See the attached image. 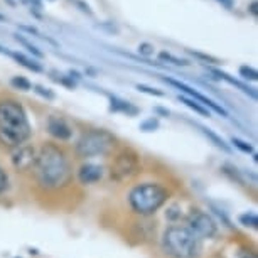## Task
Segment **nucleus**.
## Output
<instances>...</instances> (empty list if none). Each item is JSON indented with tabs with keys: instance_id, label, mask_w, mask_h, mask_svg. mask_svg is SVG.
Here are the masks:
<instances>
[{
	"instance_id": "f257e3e1",
	"label": "nucleus",
	"mask_w": 258,
	"mask_h": 258,
	"mask_svg": "<svg viewBox=\"0 0 258 258\" xmlns=\"http://www.w3.org/2000/svg\"><path fill=\"white\" fill-rule=\"evenodd\" d=\"M34 182L46 192L62 191L73 181V167L68 154L57 144L46 142L37 149V160L32 169Z\"/></svg>"
},
{
	"instance_id": "f03ea898",
	"label": "nucleus",
	"mask_w": 258,
	"mask_h": 258,
	"mask_svg": "<svg viewBox=\"0 0 258 258\" xmlns=\"http://www.w3.org/2000/svg\"><path fill=\"white\" fill-rule=\"evenodd\" d=\"M31 135V123L24 106L12 98L0 100V144L12 150L26 144Z\"/></svg>"
},
{
	"instance_id": "7ed1b4c3",
	"label": "nucleus",
	"mask_w": 258,
	"mask_h": 258,
	"mask_svg": "<svg viewBox=\"0 0 258 258\" xmlns=\"http://www.w3.org/2000/svg\"><path fill=\"white\" fill-rule=\"evenodd\" d=\"M170 191L160 182H140L130 189L128 206L140 218L154 216L169 201Z\"/></svg>"
},
{
	"instance_id": "20e7f679",
	"label": "nucleus",
	"mask_w": 258,
	"mask_h": 258,
	"mask_svg": "<svg viewBox=\"0 0 258 258\" xmlns=\"http://www.w3.org/2000/svg\"><path fill=\"white\" fill-rule=\"evenodd\" d=\"M160 246L169 258H199L203 251V240L187 226L172 225L164 230Z\"/></svg>"
},
{
	"instance_id": "39448f33",
	"label": "nucleus",
	"mask_w": 258,
	"mask_h": 258,
	"mask_svg": "<svg viewBox=\"0 0 258 258\" xmlns=\"http://www.w3.org/2000/svg\"><path fill=\"white\" fill-rule=\"evenodd\" d=\"M116 147V137L103 128H91L78 139L75 154L80 159H93L110 155Z\"/></svg>"
},
{
	"instance_id": "423d86ee",
	"label": "nucleus",
	"mask_w": 258,
	"mask_h": 258,
	"mask_svg": "<svg viewBox=\"0 0 258 258\" xmlns=\"http://www.w3.org/2000/svg\"><path fill=\"white\" fill-rule=\"evenodd\" d=\"M142 170L140 157L134 150H121L113 157L110 164V177L115 182H128L134 177H137Z\"/></svg>"
},
{
	"instance_id": "0eeeda50",
	"label": "nucleus",
	"mask_w": 258,
	"mask_h": 258,
	"mask_svg": "<svg viewBox=\"0 0 258 258\" xmlns=\"http://www.w3.org/2000/svg\"><path fill=\"white\" fill-rule=\"evenodd\" d=\"M187 228L191 230L194 235L203 238H214L218 233V225L206 211L201 209H191L186 218Z\"/></svg>"
},
{
	"instance_id": "6e6552de",
	"label": "nucleus",
	"mask_w": 258,
	"mask_h": 258,
	"mask_svg": "<svg viewBox=\"0 0 258 258\" xmlns=\"http://www.w3.org/2000/svg\"><path fill=\"white\" fill-rule=\"evenodd\" d=\"M37 160V149L32 144H22L11 150V164L16 172L27 174L32 172Z\"/></svg>"
},
{
	"instance_id": "1a4fd4ad",
	"label": "nucleus",
	"mask_w": 258,
	"mask_h": 258,
	"mask_svg": "<svg viewBox=\"0 0 258 258\" xmlns=\"http://www.w3.org/2000/svg\"><path fill=\"white\" fill-rule=\"evenodd\" d=\"M162 80L165 83H169L170 86H174V88H177V90H181L182 93H186L189 98H192V100H196L199 101L203 106H206V108H211L213 111H216V113H220L221 116H228L226 113V110L223 108V106H220L218 103H214L213 100H209L208 96H204L201 95L199 91H196L194 88H191L189 85H186V83H182V81H177V80H174V78H162Z\"/></svg>"
},
{
	"instance_id": "9d476101",
	"label": "nucleus",
	"mask_w": 258,
	"mask_h": 258,
	"mask_svg": "<svg viewBox=\"0 0 258 258\" xmlns=\"http://www.w3.org/2000/svg\"><path fill=\"white\" fill-rule=\"evenodd\" d=\"M76 177L81 186H93V184L100 182L101 179L105 177V167L100 164L85 162L80 165V169H78Z\"/></svg>"
},
{
	"instance_id": "9b49d317",
	"label": "nucleus",
	"mask_w": 258,
	"mask_h": 258,
	"mask_svg": "<svg viewBox=\"0 0 258 258\" xmlns=\"http://www.w3.org/2000/svg\"><path fill=\"white\" fill-rule=\"evenodd\" d=\"M47 134L59 142H68L73 137V126L62 116L51 115L47 118Z\"/></svg>"
},
{
	"instance_id": "f8f14e48",
	"label": "nucleus",
	"mask_w": 258,
	"mask_h": 258,
	"mask_svg": "<svg viewBox=\"0 0 258 258\" xmlns=\"http://www.w3.org/2000/svg\"><path fill=\"white\" fill-rule=\"evenodd\" d=\"M211 73H213V75H218V78H221V80L228 81V83H230V85L236 86V88H238V90H241L243 93L250 95L253 100H256V93H255V90L250 88V86L245 85V83L238 81V80H235V78H231L230 75H226V73H223V71H218V70H211Z\"/></svg>"
},
{
	"instance_id": "ddd939ff",
	"label": "nucleus",
	"mask_w": 258,
	"mask_h": 258,
	"mask_svg": "<svg viewBox=\"0 0 258 258\" xmlns=\"http://www.w3.org/2000/svg\"><path fill=\"white\" fill-rule=\"evenodd\" d=\"M110 101H111L110 108L113 111H121V113H125L128 116H134L139 113V108H135L132 103H128V101H125V100H120V98H116V96H110Z\"/></svg>"
},
{
	"instance_id": "4468645a",
	"label": "nucleus",
	"mask_w": 258,
	"mask_h": 258,
	"mask_svg": "<svg viewBox=\"0 0 258 258\" xmlns=\"http://www.w3.org/2000/svg\"><path fill=\"white\" fill-rule=\"evenodd\" d=\"M9 54H11V57H14V59H16L17 62H21L24 68H27V70H31L34 73H42V71H44V70H42V66L39 64V62L31 59V57L24 56L22 52H9Z\"/></svg>"
},
{
	"instance_id": "2eb2a0df",
	"label": "nucleus",
	"mask_w": 258,
	"mask_h": 258,
	"mask_svg": "<svg viewBox=\"0 0 258 258\" xmlns=\"http://www.w3.org/2000/svg\"><path fill=\"white\" fill-rule=\"evenodd\" d=\"M199 128H201V132H203L204 135H206V137H208L209 140H211V142H213L214 145H216L218 149L225 150V152H231V147H230V145H228V144L225 142V140H223V139L220 137V135L214 134L211 128H206V126H199Z\"/></svg>"
},
{
	"instance_id": "dca6fc26",
	"label": "nucleus",
	"mask_w": 258,
	"mask_h": 258,
	"mask_svg": "<svg viewBox=\"0 0 258 258\" xmlns=\"http://www.w3.org/2000/svg\"><path fill=\"white\" fill-rule=\"evenodd\" d=\"M179 100H181L182 103L186 105V106H189V108H191V110L196 111V113L203 115V116H209V110L206 108V106H203L201 103H199V101L192 100V98H189V96H184V95L179 96Z\"/></svg>"
},
{
	"instance_id": "f3484780",
	"label": "nucleus",
	"mask_w": 258,
	"mask_h": 258,
	"mask_svg": "<svg viewBox=\"0 0 258 258\" xmlns=\"http://www.w3.org/2000/svg\"><path fill=\"white\" fill-rule=\"evenodd\" d=\"M11 85L14 86L16 90H21V91H29L32 90V83L24 76H14L11 80Z\"/></svg>"
},
{
	"instance_id": "a211bd4d",
	"label": "nucleus",
	"mask_w": 258,
	"mask_h": 258,
	"mask_svg": "<svg viewBox=\"0 0 258 258\" xmlns=\"http://www.w3.org/2000/svg\"><path fill=\"white\" fill-rule=\"evenodd\" d=\"M240 225L251 228V230H258V218L255 213H246L240 216Z\"/></svg>"
},
{
	"instance_id": "6ab92c4d",
	"label": "nucleus",
	"mask_w": 258,
	"mask_h": 258,
	"mask_svg": "<svg viewBox=\"0 0 258 258\" xmlns=\"http://www.w3.org/2000/svg\"><path fill=\"white\" fill-rule=\"evenodd\" d=\"M231 144L235 145L238 150H241L243 154H253V152H255L251 144H248V142H245V140H241V139H238V137H233Z\"/></svg>"
},
{
	"instance_id": "aec40b11",
	"label": "nucleus",
	"mask_w": 258,
	"mask_h": 258,
	"mask_svg": "<svg viewBox=\"0 0 258 258\" xmlns=\"http://www.w3.org/2000/svg\"><path fill=\"white\" fill-rule=\"evenodd\" d=\"M16 41H17V42H21V44H22L24 47H26V49H27L29 52H32V54L36 56V57H39V59H41V57L44 56V54H42L41 51L37 49L36 46H34V44H31V42H29V41H26V39H24V37H21V36H16Z\"/></svg>"
},
{
	"instance_id": "412c9836",
	"label": "nucleus",
	"mask_w": 258,
	"mask_h": 258,
	"mask_svg": "<svg viewBox=\"0 0 258 258\" xmlns=\"http://www.w3.org/2000/svg\"><path fill=\"white\" fill-rule=\"evenodd\" d=\"M240 76L243 78V80H250V81L258 80L256 70H253V68H250V66H241L240 68Z\"/></svg>"
},
{
	"instance_id": "4be33fe9",
	"label": "nucleus",
	"mask_w": 258,
	"mask_h": 258,
	"mask_svg": "<svg viewBox=\"0 0 258 258\" xmlns=\"http://www.w3.org/2000/svg\"><path fill=\"white\" fill-rule=\"evenodd\" d=\"M159 57L162 61H169V62H172V64H176V66H189V62L186 59H179V57L169 54V52H160Z\"/></svg>"
},
{
	"instance_id": "5701e85b",
	"label": "nucleus",
	"mask_w": 258,
	"mask_h": 258,
	"mask_svg": "<svg viewBox=\"0 0 258 258\" xmlns=\"http://www.w3.org/2000/svg\"><path fill=\"white\" fill-rule=\"evenodd\" d=\"M157 128H159V120L154 118V116L140 123V130H144V132H154V130H157Z\"/></svg>"
},
{
	"instance_id": "b1692460",
	"label": "nucleus",
	"mask_w": 258,
	"mask_h": 258,
	"mask_svg": "<svg viewBox=\"0 0 258 258\" xmlns=\"http://www.w3.org/2000/svg\"><path fill=\"white\" fill-rule=\"evenodd\" d=\"M189 54H192L194 57H198V59H201V61H208V62H213V64H218V61L216 57H213V56H209V54H203V52H198V51H191V49H187Z\"/></svg>"
},
{
	"instance_id": "393cba45",
	"label": "nucleus",
	"mask_w": 258,
	"mask_h": 258,
	"mask_svg": "<svg viewBox=\"0 0 258 258\" xmlns=\"http://www.w3.org/2000/svg\"><path fill=\"white\" fill-rule=\"evenodd\" d=\"M9 189V174L0 167V196Z\"/></svg>"
},
{
	"instance_id": "a878e982",
	"label": "nucleus",
	"mask_w": 258,
	"mask_h": 258,
	"mask_svg": "<svg viewBox=\"0 0 258 258\" xmlns=\"http://www.w3.org/2000/svg\"><path fill=\"white\" fill-rule=\"evenodd\" d=\"M137 90L139 91H144L147 95H154V96H164V91H160L157 88H152V86H147V85H137Z\"/></svg>"
},
{
	"instance_id": "bb28decb",
	"label": "nucleus",
	"mask_w": 258,
	"mask_h": 258,
	"mask_svg": "<svg viewBox=\"0 0 258 258\" xmlns=\"http://www.w3.org/2000/svg\"><path fill=\"white\" fill-rule=\"evenodd\" d=\"M154 51H155V47L150 44V42H142V44L139 46V52L142 56L145 57H149V56H152L154 54Z\"/></svg>"
},
{
	"instance_id": "cd10ccee",
	"label": "nucleus",
	"mask_w": 258,
	"mask_h": 258,
	"mask_svg": "<svg viewBox=\"0 0 258 258\" xmlns=\"http://www.w3.org/2000/svg\"><path fill=\"white\" fill-rule=\"evenodd\" d=\"M34 91H36L37 95L44 96L46 100H52V98H54V93H52V91H49L47 88H44V86H34Z\"/></svg>"
},
{
	"instance_id": "c85d7f7f",
	"label": "nucleus",
	"mask_w": 258,
	"mask_h": 258,
	"mask_svg": "<svg viewBox=\"0 0 258 258\" xmlns=\"http://www.w3.org/2000/svg\"><path fill=\"white\" fill-rule=\"evenodd\" d=\"M57 81H59V83H62V85H64V86H68V88H75V86H76V83L75 81H73V80H70V78H68V76H62V78H59V80H57Z\"/></svg>"
},
{
	"instance_id": "c756f323",
	"label": "nucleus",
	"mask_w": 258,
	"mask_h": 258,
	"mask_svg": "<svg viewBox=\"0 0 258 258\" xmlns=\"http://www.w3.org/2000/svg\"><path fill=\"white\" fill-rule=\"evenodd\" d=\"M218 2L225 9H233V6H235V0H218Z\"/></svg>"
},
{
	"instance_id": "7c9ffc66",
	"label": "nucleus",
	"mask_w": 258,
	"mask_h": 258,
	"mask_svg": "<svg viewBox=\"0 0 258 258\" xmlns=\"http://www.w3.org/2000/svg\"><path fill=\"white\" fill-rule=\"evenodd\" d=\"M155 113H160V115H164V116H169V110H165V108H160V106H155L154 108Z\"/></svg>"
},
{
	"instance_id": "2f4dec72",
	"label": "nucleus",
	"mask_w": 258,
	"mask_h": 258,
	"mask_svg": "<svg viewBox=\"0 0 258 258\" xmlns=\"http://www.w3.org/2000/svg\"><path fill=\"white\" fill-rule=\"evenodd\" d=\"M250 12L253 14V16H256V14H258V4H256V2H251V6H250Z\"/></svg>"
},
{
	"instance_id": "473e14b6",
	"label": "nucleus",
	"mask_w": 258,
	"mask_h": 258,
	"mask_svg": "<svg viewBox=\"0 0 258 258\" xmlns=\"http://www.w3.org/2000/svg\"><path fill=\"white\" fill-rule=\"evenodd\" d=\"M243 258H256L255 255H253V253H246V255L245 256H243Z\"/></svg>"
},
{
	"instance_id": "72a5a7b5",
	"label": "nucleus",
	"mask_w": 258,
	"mask_h": 258,
	"mask_svg": "<svg viewBox=\"0 0 258 258\" xmlns=\"http://www.w3.org/2000/svg\"><path fill=\"white\" fill-rule=\"evenodd\" d=\"M4 19H6V17H4V16H0V21H4Z\"/></svg>"
}]
</instances>
